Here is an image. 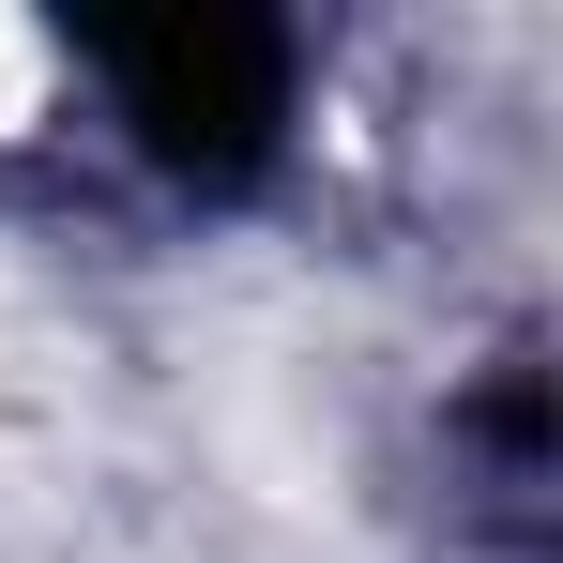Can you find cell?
Here are the masks:
<instances>
[{
  "label": "cell",
  "instance_id": "1",
  "mask_svg": "<svg viewBox=\"0 0 563 563\" xmlns=\"http://www.w3.org/2000/svg\"><path fill=\"white\" fill-rule=\"evenodd\" d=\"M77 77H92L107 137L184 198H229L289 153V107H305V46L275 15H92L77 31Z\"/></svg>",
  "mask_w": 563,
  "mask_h": 563
}]
</instances>
